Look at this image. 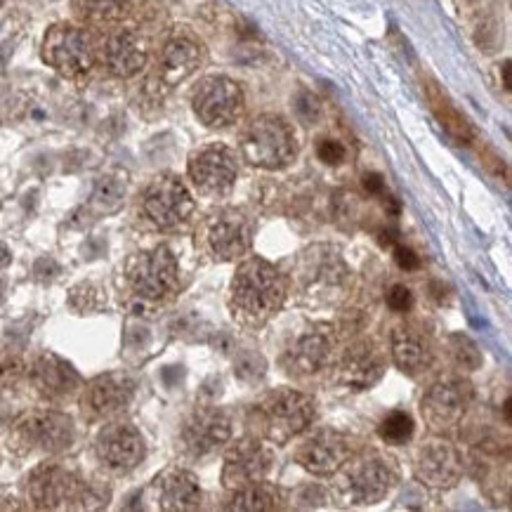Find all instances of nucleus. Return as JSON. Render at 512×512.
<instances>
[{
    "instance_id": "obj_15",
    "label": "nucleus",
    "mask_w": 512,
    "mask_h": 512,
    "mask_svg": "<svg viewBox=\"0 0 512 512\" xmlns=\"http://www.w3.org/2000/svg\"><path fill=\"white\" fill-rule=\"evenodd\" d=\"M189 177L203 196H225L239 177V159L227 144H208L189 156Z\"/></svg>"
},
{
    "instance_id": "obj_45",
    "label": "nucleus",
    "mask_w": 512,
    "mask_h": 512,
    "mask_svg": "<svg viewBox=\"0 0 512 512\" xmlns=\"http://www.w3.org/2000/svg\"><path fill=\"white\" fill-rule=\"evenodd\" d=\"M503 85L510 90V62L503 64Z\"/></svg>"
},
{
    "instance_id": "obj_43",
    "label": "nucleus",
    "mask_w": 512,
    "mask_h": 512,
    "mask_svg": "<svg viewBox=\"0 0 512 512\" xmlns=\"http://www.w3.org/2000/svg\"><path fill=\"white\" fill-rule=\"evenodd\" d=\"M364 187H366V192L373 194V196L385 194V182L378 173H366L364 175Z\"/></svg>"
},
{
    "instance_id": "obj_31",
    "label": "nucleus",
    "mask_w": 512,
    "mask_h": 512,
    "mask_svg": "<svg viewBox=\"0 0 512 512\" xmlns=\"http://www.w3.org/2000/svg\"><path fill=\"white\" fill-rule=\"evenodd\" d=\"M126 189V177L116 173L100 177L93 189V206L100 210V213H114V210L123 203V199H126Z\"/></svg>"
},
{
    "instance_id": "obj_35",
    "label": "nucleus",
    "mask_w": 512,
    "mask_h": 512,
    "mask_svg": "<svg viewBox=\"0 0 512 512\" xmlns=\"http://www.w3.org/2000/svg\"><path fill=\"white\" fill-rule=\"evenodd\" d=\"M104 303H107V295H104L102 288L93 284V281H83V284L71 288V293H69L71 310H76L81 314L102 310Z\"/></svg>"
},
{
    "instance_id": "obj_37",
    "label": "nucleus",
    "mask_w": 512,
    "mask_h": 512,
    "mask_svg": "<svg viewBox=\"0 0 512 512\" xmlns=\"http://www.w3.org/2000/svg\"><path fill=\"white\" fill-rule=\"evenodd\" d=\"M24 376V361L19 357H5L0 359V390H10L15 387Z\"/></svg>"
},
{
    "instance_id": "obj_9",
    "label": "nucleus",
    "mask_w": 512,
    "mask_h": 512,
    "mask_svg": "<svg viewBox=\"0 0 512 512\" xmlns=\"http://www.w3.org/2000/svg\"><path fill=\"white\" fill-rule=\"evenodd\" d=\"M194 114L206 128L222 130L241 121L246 97L241 85L227 76H208L196 85L192 95Z\"/></svg>"
},
{
    "instance_id": "obj_11",
    "label": "nucleus",
    "mask_w": 512,
    "mask_h": 512,
    "mask_svg": "<svg viewBox=\"0 0 512 512\" xmlns=\"http://www.w3.org/2000/svg\"><path fill=\"white\" fill-rule=\"evenodd\" d=\"M300 293L310 300H331L350 279L345 260L331 246H314L300 255L295 267Z\"/></svg>"
},
{
    "instance_id": "obj_22",
    "label": "nucleus",
    "mask_w": 512,
    "mask_h": 512,
    "mask_svg": "<svg viewBox=\"0 0 512 512\" xmlns=\"http://www.w3.org/2000/svg\"><path fill=\"white\" fill-rule=\"evenodd\" d=\"M385 354L369 340H359L350 345L338 364V378L345 387L354 392L371 390L385 376Z\"/></svg>"
},
{
    "instance_id": "obj_8",
    "label": "nucleus",
    "mask_w": 512,
    "mask_h": 512,
    "mask_svg": "<svg viewBox=\"0 0 512 512\" xmlns=\"http://www.w3.org/2000/svg\"><path fill=\"white\" fill-rule=\"evenodd\" d=\"M43 62L64 78H81L93 69L95 45L88 31L74 24H52L43 38Z\"/></svg>"
},
{
    "instance_id": "obj_32",
    "label": "nucleus",
    "mask_w": 512,
    "mask_h": 512,
    "mask_svg": "<svg viewBox=\"0 0 512 512\" xmlns=\"http://www.w3.org/2000/svg\"><path fill=\"white\" fill-rule=\"evenodd\" d=\"M413 430H416V425H413L411 413H406V411H390L383 420H380L378 437L383 439L385 444L402 446V444H406L413 437Z\"/></svg>"
},
{
    "instance_id": "obj_7",
    "label": "nucleus",
    "mask_w": 512,
    "mask_h": 512,
    "mask_svg": "<svg viewBox=\"0 0 512 512\" xmlns=\"http://www.w3.org/2000/svg\"><path fill=\"white\" fill-rule=\"evenodd\" d=\"M196 203L180 177L163 173L149 182L142 194V215L156 229L170 232L192 220Z\"/></svg>"
},
{
    "instance_id": "obj_27",
    "label": "nucleus",
    "mask_w": 512,
    "mask_h": 512,
    "mask_svg": "<svg viewBox=\"0 0 512 512\" xmlns=\"http://www.w3.org/2000/svg\"><path fill=\"white\" fill-rule=\"evenodd\" d=\"M392 359L404 373H416L425 371L432 361V350L425 333L416 326H397L392 331Z\"/></svg>"
},
{
    "instance_id": "obj_12",
    "label": "nucleus",
    "mask_w": 512,
    "mask_h": 512,
    "mask_svg": "<svg viewBox=\"0 0 512 512\" xmlns=\"http://www.w3.org/2000/svg\"><path fill=\"white\" fill-rule=\"evenodd\" d=\"M74 420L59 411H31L15 423L12 439L22 451L59 454L74 444Z\"/></svg>"
},
{
    "instance_id": "obj_21",
    "label": "nucleus",
    "mask_w": 512,
    "mask_h": 512,
    "mask_svg": "<svg viewBox=\"0 0 512 512\" xmlns=\"http://www.w3.org/2000/svg\"><path fill=\"white\" fill-rule=\"evenodd\" d=\"M135 387V380L128 373H104L85 385L83 406L95 418H114L133 402Z\"/></svg>"
},
{
    "instance_id": "obj_42",
    "label": "nucleus",
    "mask_w": 512,
    "mask_h": 512,
    "mask_svg": "<svg viewBox=\"0 0 512 512\" xmlns=\"http://www.w3.org/2000/svg\"><path fill=\"white\" fill-rule=\"evenodd\" d=\"M34 274L38 281H52L59 274V265L52 258H41V260H36Z\"/></svg>"
},
{
    "instance_id": "obj_10",
    "label": "nucleus",
    "mask_w": 512,
    "mask_h": 512,
    "mask_svg": "<svg viewBox=\"0 0 512 512\" xmlns=\"http://www.w3.org/2000/svg\"><path fill=\"white\" fill-rule=\"evenodd\" d=\"M253 220L239 208H222L203 222L201 239L208 255L218 262L244 258L253 246Z\"/></svg>"
},
{
    "instance_id": "obj_19",
    "label": "nucleus",
    "mask_w": 512,
    "mask_h": 512,
    "mask_svg": "<svg viewBox=\"0 0 512 512\" xmlns=\"http://www.w3.org/2000/svg\"><path fill=\"white\" fill-rule=\"evenodd\" d=\"M347 458H352V444L350 437L343 435L338 430H317L312 437H307L303 444L295 451V461L300 463V468L317 477L333 475L343 468Z\"/></svg>"
},
{
    "instance_id": "obj_18",
    "label": "nucleus",
    "mask_w": 512,
    "mask_h": 512,
    "mask_svg": "<svg viewBox=\"0 0 512 512\" xmlns=\"http://www.w3.org/2000/svg\"><path fill=\"white\" fill-rule=\"evenodd\" d=\"M416 477L430 489H454L463 477L461 451L444 437L430 439L420 446L416 456Z\"/></svg>"
},
{
    "instance_id": "obj_14",
    "label": "nucleus",
    "mask_w": 512,
    "mask_h": 512,
    "mask_svg": "<svg viewBox=\"0 0 512 512\" xmlns=\"http://www.w3.org/2000/svg\"><path fill=\"white\" fill-rule=\"evenodd\" d=\"M333 354V333L326 324L298 328L281 352V366L288 376L307 378L326 369Z\"/></svg>"
},
{
    "instance_id": "obj_23",
    "label": "nucleus",
    "mask_w": 512,
    "mask_h": 512,
    "mask_svg": "<svg viewBox=\"0 0 512 512\" xmlns=\"http://www.w3.org/2000/svg\"><path fill=\"white\" fill-rule=\"evenodd\" d=\"M149 43L133 29H118L102 45V62L111 76L133 78L147 67Z\"/></svg>"
},
{
    "instance_id": "obj_13",
    "label": "nucleus",
    "mask_w": 512,
    "mask_h": 512,
    "mask_svg": "<svg viewBox=\"0 0 512 512\" xmlns=\"http://www.w3.org/2000/svg\"><path fill=\"white\" fill-rule=\"evenodd\" d=\"M472 397H475V392H472L468 380L446 376L425 392L423 402H420V413L435 432H449L463 423Z\"/></svg>"
},
{
    "instance_id": "obj_16",
    "label": "nucleus",
    "mask_w": 512,
    "mask_h": 512,
    "mask_svg": "<svg viewBox=\"0 0 512 512\" xmlns=\"http://www.w3.org/2000/svg\"><path fill=\"white\" fill-rule=\"evenodd\" d=\"M272 451L260 437H244L229 446L222 465V487L227 491L244 489L248 484L262 482L272 470Z\"/></svg>"
},
{
    "instance_id": "obj_29",
    "label": "nucleus",
    "mask_w": 512,
    "mask_h": 512,
    "mask_svg": "<svg viewBox=\"0 0 512 512\" xmlns=\"http://www.w3.org/2000/svg\"><path fill=\"white\" fill-rule=\"evenodd\" d=\"M428 100L432 104V111H435L439 118V123H442L446 133L454 137L458 144H470L475 140V130H472L468 118L461 116V111L449 102V97H446L435 83H428Z\"/></svg>"
},
{
    "instance_id": "obj_1",
    "label": "nucleus",
    "mask_w": 512,
    "mask_h": 512,
    "mask_svg": "<svg viewBox=\"0 0 512 512\" xmlns=\"http://www.w3.org/2000/svg\"><path fill=\"white\" fill-rule=\"evenodd\" d=\"M286 295L288 281L284 274L272 262L253 255L236 269L229 307L241 326L260 328L284 307Z\"/></svg>"
},
{
    "instance_id": "obj_40",
    "label": "nucleus",
    "mask_w": 512,
    "mask_h": 512,
    "mask_svg": "<svg viewBox=\"0 0 512 512\" xmlns=\"http://www.w3.org/2000/svg\"><path fill=\"white\" fill-rule=\"evenodd\" d=\"M295 114L303 118L305 123H314V121H319V116H321V104L314 95L300 93L298 97H295Z\"/></svg>"
},
{
    "instance_id": "obj_41",
    "label": "nucleus",
    "mask_w": 512,
    "mask_h": 512,
    "mask_svg": "<svg viewBox=\"0 0 512 512\" xmlns=\"http://www.w3.org/2000/svg\"><path fill=\"white\" fill-rule=\"evenodd\" d=\"M395 262L406 272H413V269L420 267V258L409 246H395Z\"/></svg>"
},
{
    "instance_id": "obj_34",
    "label": "nucleus",
    "mask_w": 512,
    "mask_h": 512,
    "mask_svg": "<svg viewBox=\"0 0 512 512\" xmlns=\"http://www.w3.org/2000/svg\"><path fill=\"white\" fill-rule=\"evenodd\" d=\"M234 373L244 383H260L267 373V361L258 350H239L234 354Z\"/></svg>"
},
{
    "instance_id": "obj_4",
    "label": "nucleus",
    "mask_w": 512,
    "mask_h": 512,
    "mask_svg": "<svg viewBox=\"0 0 512 512\" xmlns=\"http://www.w3.org/2000/svg\"><path fill=\"white\" fill-rule=\"evenodd\" d=\"M26 496L36 508L62 510V508H97L107 503L97 494L95 487L83 482L76 472L62 465L45 463L26 477Z\"/></svg>"
},
{
    "instance_id": "obj_3",
    "label": "nucleus",
    "mask_w": 512,
    "mask_h": 512,
    "mask_svg": "<svg viewBox=\"0 0 512 512\" xmlns=\"http://www.w3.org/2000/svg\"><path fill=\"white\" fill-rule=\"evenodd\" d=\"M336 475V494L347 505L380 503L399 482V470L392 458L383 454H364L343 463Z\"/></svg>"
},
{
    "instance_id": "obj_6",
    "label": "nucleus",
    "mask_w": 512,
    "mask_h": 512,
    "mask_svg": "<svg viewBox=\"0 0 512 512\" xmlns=\"http://www.w3.org/2000/svg\"><path fill=\"white\" fill-rule=\"evenodd\" d=\"M126 279L137 298L147 303H161L180 286V265L168 246H156L128 260Z\"/></svg>"
},
{
    "instance_id": "obj_38",
    "label": "nucleus",
    "mask_w": 512,
    "mask_h": 512,
    "mask_svg": "<svg viewBox=\"0 0 512 512\" xmlns=\"http://www.w3.org/2000/svg\"><path fill=\"white\" fill-rule=\"evenodd\" d=\"M317 156L319 161H324L326 166H340L347 159V149L338 140H319L317 144Z\"/></svg>"
},
{
    "instance_id": "obj_39",
    "label": "nucleus",
    "mask_w": 512,
    "mask_h": 512,
    "mask_svg": "<svg viewBox=\"0 0 512 512\" xmlns=\"http://www.w3.org/2000/svg\"><path fill=\"white\" fill-rule=\"evenodd\" d=\"M387 307L397 314H406L413 307V293L404 284H395L387 293Z\"/></svg>"
},
{
    "instance_id": "obj_36",
    "label": "nucleus",
    "mask_w": 512,
    "mask_h": 512,
    "mask_svg": "<svg viewBox=\"0 0 512 512\" xmlns=\"http://www.w3.org/2000/svg\"><path fill=\"white\" fill-rule=\"evenodd\" d=\"M328 501V494L317 484H305V487H300L295 494H291V503L295 508H319V505H324Z\"/></svg>"
},
{
    "instance_id": "obj_46",
    "label": "nucleus",
    "mask_w": 512,
    "mask_h": 512,
    "mask_svg": "<svg viewBox=\"0 0 512 512\" xmlns=\"http://www.w3.org/2000/svg\"><path fill=\"white\" fill-rule=\"evenodd\" d=\"M3 5H5V0H0V8H3Z\"/></svg>"
},
{
    "instance_id": "obj_2",
    "label": "nucleus",
    "mask_w": 512,
    "mask_h": 512,
    "mask_svg": "<svg viewBox=\"0 0 512 512\" xmlns=\"http://www.w3.org/2000/svg\"><path fill=\"white\" fill-rule=\"evenodd\" d=\"M317 416V404L310 395L298 390H274L253 406V418L260 437L269 444H288L310 430Z\"/></svg>"
},
{
    "instance_id": "obj_30",
    "label": "nucleus",
    "mask_w": 512,
    "mask_h": 512,
    "mask_svg": "<svg viewBox=\"0 0 512 512\" xmlns=\"http://www.w3.org/2000/svg\"><path fill=\"white\" fill-rule=\"evenodd\" d=\"M76 15L93 24L118 22L128 12V0H74Z\"/></svg>"
},
{
    "instance_id": "obj_33",
    "label": "nucleus",
    "mask_w": 512,
    "mask_h": 512,
    "mask_svg": "<svg viewBox=\"0 0 512 512\" xmlns=\"http://www.w3.org/2000/svg\"><path fill=\"white\" fill-rule=\"evenodd\" d=\"M446 343H449L451 359L456 361V366H461L465 371H475L482 366L484 357L472 338L463 336V333H451V336L446 338Z\"/></svg>"
},
{
    "instance_id": "obj_25",
    "label": "nucleus",
    "mask_w": 512,
    "mask_h": 512,
    "mask_svg": "<svg viewBox=\"0 0 512 512\" xmlns=\"http://www.w3.org/2000/svg\"><path fill=\"white\" fill-rule=\"evenodd\" d=\"M203 62V48L192 36H173L166 41L159 57V81L166 88H175L196 74Z\"/></svg>"
},
{
    "instance_id": "obj_26",
    "label": "nucleus",
    "mask_w": 512,
    "mask_h": 512,
    "mask_svg": "<svg viewBox=\"0 0 512 512\" xmlns=\"http://www.w3.org/2000/svg\"><path fill=\"white\" fill-rule=\"evenodd\" d=\"M156 501L163 510L187 512L201 508L203 491L199 487V479L194 472L182 468H170L163 475L156 477L154 482Z\"/></svg>"
},
{
    "instance_id": "obj_20",
    "label": "nucleus",
    "mask_w": 512,
    "mask_h": 512,
    "mask_svg": "<svg viewBox=\"0 0 512 512\" xmlns=\"http://www.w3.org/2000/svg\"><path fill=\"white\" fill-rule=\"evenodd\" d=\"M144 439L130 423H111L95 439V454L114 472H130L142 463Z\"/></svg>"
},
{
    "instance_id": "obj_24",
    "label": "nucleus",
    "mask_w": 512,
    "mask_h": 512,
    "mask_svg": "<svg viewBox=\"0 0 512 512\" xmlns=\"http://www.w3.org/2000/svg\"><path fill=\"white\" fill-rule=\"evenodd\" d=\"M31 383H34L38 395L52 399V402L67 399L83 387V380L74 366L52 352H45L34 361Z\"/></svg>"
},
{
    "instance_id": "obj_28",
    "label": "nucleus",
    "mask_w": 512,
    "mask_h": 512,
    "mask_svg": "<svg viewBox=\"0 0 512 512\" xmlns=\"http://www.w3.org/2000/svg\"><path fill=\"white\" fill-rule=\"evenodd\" d=\"M286 505L284 489L262 482L248 484L244 489L232 491V498L225 503L227 510H241V512H267V510H281Z\"/></svg>"
},
{
    "instance_id": "obj_44",
    "label": "nucleus",
    "mask_w": 512,
    "mask_h": 512,
    "mask_svg": "<svg viewBox=\"0 0 512 512\" xmlns=\"http://www.w3.org/2000/svg\"><path fill=\"white\" fill-rule=\"evenodd\" d=\"M10 262H12V253H10V248L5 246V244H0V269L8 267Z\"/></svg>"
},
{
    "instance_id": "obj_5",
    "label": "nucleus",
    "mask_w": 512,
    "mask_h": 512,
    "mask_svg": "<svg viewBox=\"0 0 512 512\" xmlns=\"http://www.w3.org/2000/svg\"><path fill=\"white\" fill-rule=\"evenodd\" d=\"M241 154L255 168L281 170L298 156V140L291 123L277 114H262L241 135Z\"/></svg>"
},
{
    "instance_id": "obj_17",
    "label": "nucleus",
    "mask_w": 512,
    "mask_h": 512,
    "mask_svg": "<svg viewBox=\"0 0 512 512\" xmlns=\"http://www.w3.org/2000/svg\"><path fill=\"white\" fill-rule=\"evenodd\" d=\"M234 435L232 416L218 406H199L182 425V444L194 458L215 454Z\"/></svg>"
}]
</instances>
